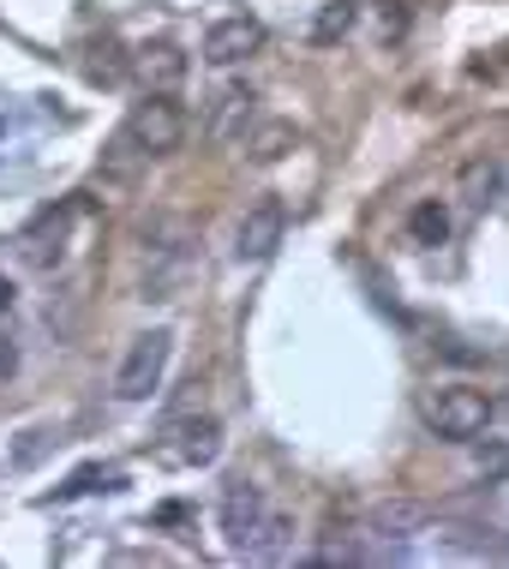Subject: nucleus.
I'll list each match as a JSON object with an SVG mask.
<instances>
[{"label": "nucleus", "instance_id": "obj_1", "mask_svg": "<svg viewBox=\"0 0 509 569\" xmlns=\"http://www.w3.org/2000/svg\"><path fill=\"white\" fill-rule=\"evenodd\" d=\"M491 413H498L491 396L473 390V383H443L438 396H426V426L450 443H473L491 426Z\"/></svg>", "mask_w": 509, "mask_h": 569}, {"label": "nucleus", "instance_id": "obj_2", "mask_svg": "<svg viewBox=\"0 0 509 569\" xmlns=\"http://www.w3.org/2000/svg\"><path fill=\"white\" fill-rule=\"evenodd\" d=\"M120 132H127L150 162H157V157H174V150H180V138H187V114H180V102H174V97L150 90V97L127 114V127H120Z\"/></svg>", "mask_w": 509, "mask_h": 569}, {"label": "nucleus", "instance_id": "obj_3", "mask_svg": "<svg viewBox=\"0 0 509 569\" xmlns=\"http://www.w3.org/2000/svg\"><path fill=\"white\" fill-rule=\"evenodd\" d=\"M168 353H174V336L168 330H144L138 342L127 348V360H120L114 372V396L120 402H150L157 396V383L168 372Z\"/></svg>", "mask_w": 509, "mask_h": 569}, {"label": "nucleus", "instance_id": "obj_4", "mask_svg": "<svg viewBox=\"0 0 509 569\" xmlns=\"http://www.w3.org/2000/svg\"><path fill=\"white\" fill-rule=\"evenodd\" d=\"M258 49H265V24L258 19H222V24H210V37H204V60L210 67H240V60H252Z\"/></svg>", "mask_w": 509, "mask_h": 569}, {"label": "nucleus", "instance_id": "obj_5", "mask_svg": "<svg viewBox=\"0 0 509 569\" xmlns=\"http://www.w3.org/2000/svg\"><path fill=\"white\" fill-rule=\"evenodd\" d=\"M282 228H288L282 204H276V198H265V204H252V210L240 217V228H234V252L246 258V264H258V258H270L276 246H282Z\"/></svg>", "mask_w": 509, "mask_h": 569}, {"label": "nucleus", "instance_id": "obj_6", "mask_svg": "<svg viewBox=\"0 0 509 569\" xmlns=\"http://www.w3.org/2000/svg\"><path fill=\"white\" fill-rule=\"evenodd\" d=\"M258 521H265V491H258L252 480H228V491H222V533H228V546L246 551V546H252V533H258Z\"/></svg>", "mask_w": 509, "mask_h": 569}, {"label": "nucleus", "instance_id": "obj_7", "mask_svg": "<svg viewBox=\"0 0 509 569\" xmlns=\"http://www.w3.org/2000/svg\"><path fill=\"white\" fill-rule=\"evenodd\" d=\"M258 127V97L246 84H234V90H222L216 97V109H210V144H246V132Z\"/></svg>", "mask_w": 509, "mask_h": 569}, {"label": "nucleus", "instance_id": "obj_8", "mask_svg": "<svg viewBox=\"0 0 509 569\" xmlns=\"http://www.w3.org/2000/svg\"><path fill=\"white\" fill-rule=\"evenodd\" d=\"M132 72L144 79V90H162V97H174V90L187 84L192 60H187V49H174V42H150V49H138Z\"/></svg>", "mask_w": 509, "mask_h": 569}, {"label": "nucleus", "instance_id": "obj_9", "mask_svg": "<svg viewBox=\"0 0 509 569\" xmlns=\"http://www.w3.org/2000/svg\"><path fill=\"white\" fill-rule=\"evenodd\" d=\"M174 438H180L174 443V461H187V468H210L216 450H222V426H216L210 413H204V420H180Z\"/></svg>", "mask_w": 509, "mask_h": 569}, {"label": "nucleus", "instance_id": "obj_10", "mask_svg": "<svg viewBox=\"0 0 509 569\" xmlns=\"http://www.w3.org/2000/svg\"><path fill=\"white\" fill-rule=\"evenodd\" d=\"M295 144H300V127H295V120H265V127L246 132V157H252V162H282Z\"/></svg>", "mask_w": 509, "mask_h": 569}, {"label": "nucleus", "instance_id": "obj_11", "mask_svg": "<svg viewBox=\"0 0 509 569\" xmlns=\"http://www.w3.org/2000/svg\"><path fill=\"white\" fill-rule=\"evenodd\" d=\"M144 162H150L144 150H138L127 132H114V138H108V150H102V180H114V187H132Z\"/></svg>", "mask_w": 509, "mask_h": 569}, {"label": "nucleus", "instance_id": "obj_12", "mask_svg": "<svg viewBox=\"0 0 509 569\" xmlns=\"http://www.w3.org/2000/svg\"><path fill=\"white\" fill-rule=\"evenodd\" d=\"M372 528L383 533V540H408V533L426 528V510H420V503H408V498H390V503H378V510H372Z\"/></svg>", "mask_w": 509, "mask_h": 569}, {"label": "nucleus", "instance_id": "obj_13", "mask_svg": "<svg viewBox=\"0 0 509 569\" xmlns=\"http://www.w3.org/2000/svg\"><path fill=\"white\" fill-rule=\"evenodd\" d=\"M408 234H413V246H443L450 240V210H443L438 198H420L413 217H408Z\"/></svg>", "mask_w": 509, "mask_h": 569}, {"label": "nucleus", "instance_id": "obj_14", "mask_svg": "<svg viewBox=\"0 0 509 569\" xmlns=\"http://www.w3.org/2000/svg\"><path fill=\"white\" fill-rule=\"evenodd\" d=\"M498 180H503V168L491 162V157H473V162H461V198L468 204H486V198H498Z\"/></svg>", "mask_w": 509, "mask_h": 569}, {"label": "nucleus", "instance_id": "obj_15", "mask_svg": "<svg viewBox=\"0 0 509 569\" xmlns=\"http://www.w3.org/2000/svg\"><path fill=\"white\" fill-rule=\"evenodd\" d=\"M84 72H90V84H120V79H127V60H120V42H114V37L90 42V49H84Z\"/></svg>", "mask_w": 509, "mask_h": 569}, {"label": "nucleus", "instance_id": "obj_16", "mask_svg": "<svg viewBox=\"0 0 509 569\" xmlns=\"http://www.w3.org/2000/svg\"><path fill=\"white\" fill-rule=\"evenodd\" d=\"M353 19H360V7L353 0H330V7H318V19H312V42H342Z\"/></svg>", "mask_w": 509, "mask_h": 569}, {"label": "nucleus", "instance_id": "obj_17", "mask_svg": "<svg viewBox=\"0 0 509 569\" xmlns=\"http://www.w3.org/2000/svg\"><path fill=\"white\" fill-rule=\"evenodd\" d=\"M288 533H295V521H288V516H265L246 551H252V558H270V563H276V558H288Z\"/></svg>", "mask_w": 509, "mask_h": 569}, {"label": "nucleus", "instance_id": "obj_18", "mask_svg": "<svg viewBox=\"0 0 509 569\" xmlns=\"http://www.w3.org/2000/svg\"><path fill=\"white\" fill-rule=\"evenodd\" d=\"M408 30V12H402V0H390V7H383V37H402Z\"/></svg>", "mask_w": 509, "mask_h": 569}, {"label": "nucleus", "instance_id": "obj_19", "mask_svg": "<svg viewBox=\"0 0 509 569\" xmlns=\"http://www.w3.org/2000/svg\"><path fill=\"white\" fill-rule=\"evenodd\" d=\"M503 468H509V450H491V456L480 450V473H503Z\"/></svg>", "mask_w": 509, "mask_h": 569}]
</instances>
